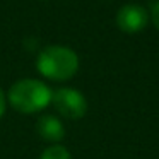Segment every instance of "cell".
I'll return each mask as SVG.
<instances>
[{
  "label": "cell",
  "mask_w": 159,
  "mask_h": 159,
  "mask_svg": "<svg viewBox=\"0 0 159 159\" xmlns=\"http://www.w3.org/2000/svg\"><path fill=\"white\" fill-rule=\"evenodd\" d=\"M38 72L52 80H69L79 69V57L67 46L52 45L38 55Z\"/></svg>",
  "instance_id": "6da1fadb"
},
{
  "label": "cell",
  "mask_w": 159,
  "mask_h": 159,
  "mask_svg": "<svg viewBox=\"0 0 159 159\" xmlns=\"http://www.w3.org/2000/svg\"><path fill=\"white\" fill-rule=\"evenodd\" d=\"M52 89L41 80L22 79L9 89V103L21 113H38L52 103Z\"/></svg>",
  "instance_id": "7a4b0ae2"
},
{
  "label": "cell",
  "mask_w": 159,
  "mask_h": 159,
  "mask_svg": "<svg viewBox=\"0 0 159 159\" xmlns=\"http://www.w3.org/2000/svg\"><path fill=\"white\" fill-rule=\"evenodd\" d=\"M52 101L58 113L69 120H79L87 111V101L77 89L72 87H62L52 94Z\"/></svg>",
  "instance_id": "3957f363"
},
{
  "label": "cell",
  "mask_w": 159,
  "mask_h": 159,
  "mask_svg": "<svg viewBox=\"0 0 159 159\" xmlns=\"http://www.w3.org/2000/svg\"><path fill=\"white\" fill-rule=\"evenodd\" d=\"M147 22H149V12L142 5H135V4L123 5L116 14L118 28L123 33H128V34L142 31L147 26Z\"/></svg>",
  "instance_id": "277c9868"
},
{
  "label": "cell",
  "mask_w": 159,
  "mask_h": 159,
  "mask_svg": "<svg viewBox=\"0 0 159 159\" xmlns=\"http://www.w3.org/2000/svg\"><path fill=\"white\" fill-rule=\"evenodd\" d=\"M36 130L45 140L50 142H58L65 137V128H63L62 121L52 115H45L39 118L36 121Z\"/></svg>",
  "instance_id": "5b68a950"
},
{
  "label": "cell",
  "mask_w": 159,
  "mask_h": 159,
  "mask_svg": "<svg viewBox=\"0 0 159 159\" xmlns=\"http://www.w3.org/2000/svg\"><path fill=\"white\" fill-rule=\"evenodd\" d=\"M39 159H72V156L69 149H65L63 145H50L48 149L43 151Z\"/></svg>",
  "instance_id": "8992f818"
},
{
  "label": "cell",
  "mask_w": 159,
  "mask_h": 159,
  "mask_svg": "<svg viewBox=\"0 0 159 159\" xmlns=\"http://www.w3.org/2000/svg\"><path fill=\"white\" fill-rule=\"evenodd\" d=\"M151 19H152V24L159 29V2H156L151 9Z\"/></svg>",
  "instance_id": "52a82bcc"
},
{
  "label": "cell",
  "mask_w": 159,
  "mask_h": 159,
  "mask_svg": "<svg viewBox=\"0 0 159 159\" xmlns=\"http://www.w3.org/2000/svg\"><path fill=\"white\" fill-rule=\"evenodd\" d=\"M4 111H5V96L2 93V89H0V116L4 115Z\"/></svg>",
  "instance_id": "ba28073f"
}]
</instances>
